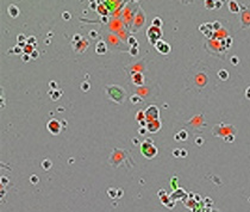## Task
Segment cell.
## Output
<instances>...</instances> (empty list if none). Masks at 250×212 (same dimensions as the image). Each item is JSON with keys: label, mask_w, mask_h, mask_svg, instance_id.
Segmentation results:
<instances>
[{"label": "cell", "mask_w": 250, "mask_h": 212, "mask_svg": "<svg viewBox=\"0 0 250 212\" xmlns=\"http://www.w3.org/2000/svg\"><path fill=\"white\" fill-rule=\"evenodd\" d=\"M132 143H133V144H139V146H141V143H139V141H138L137 138H132Z\"/></svg>", "instance_id": "681fc988"}, {"label": "cell", "mask_w": 250, "mask_h": 212, "mask_svg": "<svg viewBox=\"0 0 250 212\" xmlns=\"http://www.w3.org/2000/svg\"><path fill=\"white\" fill-rule=\"evenodd\" d=\"M144 114H145V120L147 122H151V120H156L160 117V110L156 105H149L148 107L144 110Z\"/></svg>", "instance_id": "8992f818"}, {"label": "cell", "mask_w": 250, "mask_h": 212, "mask_svg": "<svg viewBox=\"0 0 250 212\" xmlns=\"http://www.w3.org/2000/svg\"><path fill=\"white\" fill-rule=\"evenodd\" d=\"M161 37H162V31H161L160 28L150 25L147 29V38H148L149 43H151L153 45H155L156 42L161 40Z\"/></svg>", "instance_id": "277c9868"}, {"label": "cell", "mask_w": 250, "mask_h": 212, "mask_svg": "<svg viewBox=\"0 0 250 212\" xmlns=\"http://www.w3.org/2000/svg\"><path fill=\"white\" fill-rule=\"evenodd\" d=\"M179 136H180V139H182V141L187 139V132H186L185 130H182V131L179 132Z\"/></svg>", "instance_id": "8d00e7d4"}, {"label": "cell", "mask_w": 250, "mask_h": 212, "mask_svg": "<svg viewBox=\"0 0 250 212\" xmlns=\"http://www.w3.org/2000/svg\"><path fill=\"white\" fill-rule=\"evenodd\" d=\"M132 83L137 87H142L144 85V75L141 72H136L132 74Z\"/></svg>", "instance_id": "30bf717a"}, {"label": "cell", "mask_w": 250, "mask_h": 212, "mask_svg": "<svg viewBox=\"0 0 250 212\" xmlns=\"http://www.w3.org/2000/svg\"><path fill=\"white\" fill-rule=\"evenodd\" d=\"M128 43H129L131 47H133V48H138V42L136 41L135 37H129V38H128Z\"/></svg>", "instance_id": "83f0119b"}, {"label": "cell", "mask_w": 250, "mask_h": 212, "mask_svg": "<svg viewBox=\"0 0 250 212\" xmlns=\"http://www.w3.org/2000/svg\"><path fill=\"white\" fill-rule=\"evenodd\" d=\"M144 119H145L144 110H139V111L136 113V120H137V122H141V120H144Z\"/></svg>", "instance_id": "cb8c5ba5"}, {"label": "cell", "mask_w": 250, "mask_h": 212, "mask_svg": "<svg viewBox=\"0 0 250 212\" xmlns=\"http://www.w3.org/2000/svg\"><path fill=\"white\" fill-rule=\"evenodd\" d=\"M154 47H155V49L160 52V54H162V55H167V54H169V52H170V45L166 41H163V40L157 41Z\"/></svg>", "instance_id": "ba28073f"}, {"label": "cell", "mask_w": 250, "mask_h": 212, "mask_svg": "<svg viewBox=\"0 0 250 212\" xmlns=\"http://www.w3.org/2000/svg\"><path fill=\"white\" fill-rule=\"evenodd\" d=\"M201 142H203V139H201V138H198V139H196V143H198V144H200Z\"/></svg>", "instance_id": "f5cc1de1"}, {"label": "cell", "mask_w": 250, "mask_h": 212, "mask_svg": "<svg viewBox=\"0 0 250 212\" xmlns=\"http://www.w3.org/2000/svg\"><path fill=\"white\" fill-rule=\"evenodd\" d=\"M147 128H144V126H141L139 129H138V134L139 135H144V134H147Z\"/></svg>", "instance_id": "60d3db41"}, {"label": "cell", "mask_w": 250, "mask_h": 212, "mask_svg": "<svg viewBox=\"0 0 250 212\" xmlns=\"http://www.w3.org/2000/svg\"><path fill=\"white\" fill-rule=\"evenodd\" d=\"M130 101L133 104V105H136V104H139V102H142L143 101V99L138 95V94H132L131 97H130Z\"/></svg>", "instance_id": "d6986e66"}, {"label": "cell", "mask_w": 250, "mask_h": 212, "mask_svg": "<svg viewBox=\"0 0 250 212\" xmlns=\"http://www.w3.org/2000/svg\"><path fill=\"white\" fill-rule=\"evenodd\" d=\"M88 45H89V41H87V40H82L81 42L73 44V48H74V50H75L76 52H85V51H86V49L88 48Z\"/></svg>", "instance_id": "8fae6325"}, {"label": "cell", "mask_w": 250, "mask_h": 212, "mask_svg": "<svg viewBox=\"0 0 250 212\" xmlns=\"http://www.w3.org/2000/svg\"><path fill=\"white\" fill-rule=\"evenodd\" d=\"M11 52H13V54H16V55H18V54H23V49L20 48V47H18V45H14L13 48H11L10 49V51H8V54H11Z\"/></svg>", "instance_id": "7402d4cb"}, {"label": "cell", "mask_w": 250, "mask_h": 212, "mask_svg": "<svg viewBox=\"0 0 250 212\" xmlns=\"http://www.w3.org/2000/svg\"><path fill=\"white\" fill-rule=\"evenodd\" d=\"M229 10L232 13H238L239 12V5L237 1H229Z\"/></svg>", "instance_id": "2e32d148"}, {"label": "cell", "mask_w": 250, "mask_h": 212, "mask_svg": "<svg viewBox=\"0 0 250 212\" xmlns=\"http://www.w3.org/2000/svg\"><path fill=\"white\" fill-rule=\"evenodd\" d=\"M162 19L160 18V17H155V18L153 19V22H151V25L153 26H156V28H160L161 29V26H162Z\"/></svg>", "instance_id": "ffe728a7"}, {"label": "cell", "mask_w": 250, "mask_h": 212, "mask_svg": "<svg viewBox=\"0 0 250 212\" xmlns=\"http://www.w3.org/2000/svg\"><path fill=\"white\" fill-rule=\"evenodd\" d=\"M218 76H219V79H222V80H227L229 73L226 72L225 69H222V70H219V72H218Z\"/></svg>", "instance_id": "484cf974"}, {"label": "cell", "mask_w": 250, "mask_h": 212, "mask_svg": "<svg viewBox=\"0 0 250 212\" xmlns=\"http://www.w3.org/2000/svg\"><path fill=\"white\" fill-rule=\"evenodd\" d=\"M130 157V153L123 149H114L111 154V157L109 160V163L112 167H119L121 162H126Z\"/></svg>", "instance_id": "7a4b0ae2"}, {"label": "cell", "mask_w": 250, "mask_h": 212, "mask_svg": "<svg viewBox=\"0 0 250 212\" xmlns=\"http://www.w3.org/2000/svg\"><path fill=\"white\" fill-rule=\"evenodd\" d=\"M89 37H91V38H93V40H94V38H97V37H98V32H97L95 30L89 31Z\"/></svg>", "instance_id": "74e56055"}, {"label": "cell", "mask_w": 250, "mask_h": 212, "mask_svg": "<svg viewBox=\"0 0 250 212\" xmlns=\"http://www.w3.org/2000/svg\"><path fill=\"white\" fill-rule=\"evenodd\" d=\"M105 91L111 100H113L114 102H118V104H123L125 98H126V92L124 91V88L120 86H117V85L106 86Z\"/></svg>", "instance_id": "6da1fadb"}, {"label": "cell", "mask_w": 250, "mask_h": 212, "mask_svg": "<svg viewBox=\"0 0 250 212\" xmlns=\"http://www.w3.org/2000/svg\"><path fill=\"white\" fill-rule=\"evenodd\" d=\"M47 129L51 135L57 136L62 130V123L59 122L57 119H50L47 124Z\"/></svg>", "instance_id": "52a82bcc"}, {"label": "cell", "mask_w": 250, "mask_h": 212, "mask_svg": "<svg viewBox=\"0 0 250 212\" xmlns=\"http://www.w3.org/2000/svg\"><path fill=\"white\" fill-rule=\"evenodd\" d=\"M141 153L147 158H154L157 155V148L154 146L151 138H147L144 142L141 143Z\"/></svg>", "instance_id": "3957f363"}, {"label": "cell", "mask_w": 250, "mask_h": 212, "mask_svg": "<svg viewBox=\"0 0 250 212\" xmlns=\"http://www.w3.org/2000/svg\"><path fill=\"white\" fill-rule=\"evenodd\" d=\"M101 22H102L104 24L109 23V17H107V16H105V17H101Z\"/></svg>", "instance_id": "bcb514c9"}, {"label": "cell", "mask_w": 250, "mask_h": 212, "mask_svg": "<svg viewBox=\"0 0 250 212\" xmlns=\"http://www.w3.org/2000/svg\"><path fill=\"white\" fill-rule=\"evenodd\" d=\"M218 29H220V24L218 22H214L213 23V31L214 30H218Z\"/></svg>", "instance_id": "7bdbcfd3"}, {"label": "cell", "mask_w": 250, "mask_h": 212, "mask_svg": "<svg viewBox=\"0 0 250 212\" xmlns=\"http://www.w3.org/2000/svg\"><path fill=\"white\" fill-rule=\"evenodd\" d=\"M61 123H62V124H63V128H64V126H66V125H67V123H66V120H62V122H61Z\"/></svg>", "instance_id": "db71d44e"}, {"label": "cell", "mask_w": 250, "mask_h": 212, "mask_svg": "<svg viewBox=\"0 0 250 212\" xmlns=\"http://www.w3.org/2000/svg\"><path fill=\"white\" fill-rule=\"evenodd\" d=\"M241 22H242V28L243 29H246V28H250V10H245L242 14V18H241Z\"/></svg>", "instance_id": "7c38bea8"}, {"label": "cell", "mask_w": 250, "mask_h": 212, "mask_svg": "<svg viewBox=\"0 0 250 212\" xmlns=\"http://www.w3.org/2000/svg\"><path fill=\"white\" fill-rule=\"evenodd\" d=\"M139 123V125L141 126H144V128H147V120L144 119V120H141V122H138Z\"/></svg>", "instance_id": "7dc6e473"}, {"label": "cell", "mask_w": 250, "mask_h": 212, "mask_svg": "<svg viewBox=\"0 0 250 212\" xmlns=\"http://www.w3.org/2000/svg\"><path fill=\"white\" fill-rule=\"evenodd\" d=\"M49 95L51 97L52 100H57L62 95V91H59V90H56V91H49Z\"/></svg>", "instance_id": "e0dca14e"}, {"label": "cell", "mask_w": 250, "mask_h": 212, "mask_svg": "<svg viewBox=\"0 0 250 212\" xmlns=\"http://www.w3.org/2000/svg\"><path fill=\"white\" fill-rule=\"evenodd\" d=\"M62 18H63L64 20H69V19L71 18V14H70V12H68V11H64V12L62 13Z\"/></svg>", "instance_id": "836d02e7"}, {"label": "cell", "mask_w": 250, "mask_h": 212, "mask_svg": "<svg viewBox=\"0 0 250 212\" xmlns=\"http://www.w3.org/2000/svg\"><path fill=\"white\" fill-rule=\"evenodd\" d=\"M107 196L110 198H117V189L116 188H109L107 189Z\"/></svg>", "instance_id": "4316f807"}, {"label": "cell", "mask_w": 250, "mask_h": 212, "mask_svg": "<svg viewBox=\"0 0 250 212\" xmlns=\"http://www.w3.org/2000/svg\"><path fill=\"white\" fill-rule=\"evenodd\" d=\"M80 88L83 91V92H88L89 90H91V83H89V81H83V82H81V85H80Z\"/></svg>", "instance_id": "44dd1931"}, {"label": "cell", "mask_w": 250, "mask_h": 212, "mask_svg": "<svg viewBox=\"0 0 250 212\" xmlns=\"http://www.w3.org/2000/svg\"><path fill=\"white\" fill-rule=\"evenodd\" d=\"M205 7L207 10L216 8V1H212V0H206V1H205Z\"/></svg>", "instance_id": "d4e9b609"}, {"label": "cell", "mask_w": 250, "mask_h": 212, "mask_svg": "<svg viewBox=\"0 0 250 212\" xmlns=\"http://www.w3.org/2000/svg\"><path fill=\"white\" fill-rule=\"evenodd\" d=\"M49 87L51 88V91H56L57 88H59V86H57V82H56V81H54V80H51V81L49 82Z\"/></svg>", "instance_id": "4dcf8cb0"}, {"label": "cell", "mask_w": 250, "mask_h": 212, "mask_svg": "<svg viewBox=\"0 0 250 212\" xmlns=\"http://www.w3.org/2000/svg\"><path fill=\"white\" fill-rule=\"evenodd\" d=\"M38 56H40V52H38L37 50H35V51L32 52V54H31V59H32V60H37V59H38Z\"/></svg>", "instance_id": "f35d334b"}, {"label": "cell", "mask_w": 250, "mask_h": 212, "mask_svg": "<svg viewBox=\"0 0 250 212\" xmlns=\"http://www.w3.org/2000/svg\"><path fill=\"white\" fill-rule=\"evenodd\" d=\"M38 176L37 175H32L31 178H30V181H31V184H33V185H36V184H38Z\"/></svg>", "instance_id": "e575fe53"}, {"label": "cell", "mask_w": 250, "mask_h": 212, "mask_svg": "<svg viewBox=\"0 0 250 212\" xmlns=\"http://www.w3.org/2000/svg\"><path fill=\"white\" fill-rule=\"evenodd\" d=\"M222 7V1H216V8Z\"/></svg>", "instance_id": "f907efd6"}, {"label": "cell", "mask_w": 250, "mask_h": 212, "mask_svg": "<svg viewBox=\"0 0 250 212\" xmlns=\"http://www.w3.org/2000/svg\"><path fill=\"white\" fill-rule=\"evenodd\" d=\"M6 182H8V179L5 178V176H3V178H1V184H3V185H6Z\"/></svg>", "instance_id": "c3c4849f"}, {"label": "cell", "mask_w": 250, "mask_h": 212, "mask_svg": "<svg viewBox=\"0 0 250 212\" xmlns=\"http://www.w3.org/2000/svg\"><path fill=\"white\" fill-rule=\"evenodd\" d=\"M17 41H18V43H24V42L28 41V37L25 36V35H23V33H19L17 36Z\"/></svg>", "instance_id": "f1b7e54d"}, {"label": "cell", "mask_w": 250, "mask_h": 212, "mask_svg": "<svg viewBox=\"0 0 250 212\" xmlns=\"http://www.w3.org/2000/svg\"><path fill=\"white\" fill-rule=\"evenodd\" d=\"M36 50V48L33 47V45H30V44H26V47L23 49V51H24V54H28V55H31L32 52Z\"/></svg>", "instance_id": "603a6c76"}, {"label": "cell", "mask_w": 250, "mask_h": 212, "mask_svg": "<svg viewBox=\"0 0 250 212\" xmlns=\"http://www.w3.org/2000/svg\"><path fill=\"white\" fill-rule=\"evenodd\" d=\"M186 155H187V151H186V150H181V156L185 157Z\"/></svg>", "instance_id": "816d5d0a"}, {"label": "cell", "mask_w": 250, "mask_h": 212, "mask_svg": "<svg viewBox=\"0 0 250 212\" xmlns=\"http://www.w3.org/2000/svg\"><path fill=\"white\" fill-rule=\"evenodd\" d=\"M173 155L176 156V157H177V156H181V150H179V149L174 150V151H173Z\"/></svg>", "instance_id": "f6af8a7d"}, {"label": "cell", "mask_w": 250, "mask_h": 212, "mask_svg": "<svg viewBox=\"0 0 250 212\" xmlns=\"http://www.w3.org/2000/svg\"><path fill=\"white\" fill-rule=\"evenodd\" d=\"M26 43H28V44H30V45H35V44H37V43H36V37H35V36H29V37H28V41H26Z\"/></svg>", "instance_id": "1f68e13d"}, {"label": "cell", "mask_w": 250, "mask_h": 212, "mask_svg": "<svg viewBox=\"0 0 250 212\" xmlns=\"http://www.w3.org/2000/svg\"><path fill=\"white\" fill-rule=\"evenodd\" d=\"M41 166H42V168H43L44 170H49V169L51 168V166H52V162H51L50 160H48V158H45V160L42 161Z\"/></svg>", "instance_id": "ac0fdd59"}, {"label": "cell", "mask_w": 250, "mask_h": 212, "mask_svg": "<svg viewBox=\"0 0 250 212\" xmlns=\"http://www.w3.org/2000/svg\"><path fill=\"white\" fill-rule=\"evenodd\" d=\"M130 55L131 56H136L137 54H138V48H133V47H131V49H130Z\"/></svg>", "instance_id": "d590c367"}, {"label": "cell", "mask_w": 250, "mask_h": 212, "mask_svg": "<svg viewBox=\"0 0 250 212\" xmlns=\"http://www.w3.org/2000/svg\"><path fill=\"white\" fill-rule=\"evenodd\" d=\"M82 40H83V38H82V36H81V35H79V33H75L74 36H73V40H71V41H73V44H75V43H79V42H81Z\"/></svg>", "instance_id": "f546056e"}, {"label": "cell", "mask_w": 250, "mask_h": 212, "mask_svg": "<svg viewBox=\"0 0 250 212\" xmlns=\"http://www.w3.org/2000/svg\"><path fill=\"white\" fill-rule=\"evenodd\" d=\"M238 62H239V61H238V57H237V56H232V57H231V63L234 64V66L238 64Z\"/></svg>", "instance_id": "ab89813d"}, {"label": "cell", "mask_w": 250, "mask_h": 212, "mask_svg": "<svg viewBox=\"0 0 250 212\" xmlns=\"http://www.w3.org/2000/svg\"><path fill=\"white\" fill-rule=\"evenodd\" d=\"M160 129H161V122H160V119L151 120V122H147V130H148L149 132L155 134V132H157Z\"/></svg>", "instance_id": "9c48e42d"}, {"label": "cell", "mask_w": 250, "mask_h": 212, "mask_svg": "<svg viewBox=\"0 0 250 212\" xmlns=\"http://www.w3.org/2000/svg\"><path fill=\"white\" fill-rule=\"evenodd\" d=\"M97 11H98V13H100V16L101 17H105V16H109V8L106 7V5L104 4V3H100L99 5H98V8H97Z\"/></svg>", "instance_id": "9a60e30c"}, {"label": "cell", "mask_w": 250, "mask_h": 212, "mask_svg": "<svg viewBox=\"0 0 250 212\" xmlns=\"http://www.w3.org/2000/svg\"><path fill=\"white\" fill-rule=\"evenodd\" d=\"M22 60H23V62H25V63H28L30 60H32L31 59V55H28V54H22Z\"/></svg>", "instance_id": "d6a6232c"}, {"label": "cell", "mask_w": 250, "mask_h": 212, "mask_svg": "<svg viewBox=\"0 0 250 212\" xmlns=\"http://www.w3.org/2000/svg\"><path fill=\"white\" fill-rule=\"evenodd\" d=\"M245 98L250 100V86H249V87L246 88V90H245Z\"/></svg>", "instance_id": "ee69618b"}, {"label": "cell", "mask_w": 250, "mask_h": 212, "mask_svg": "<svg viewBox=\"0 0 250 212\" xmlns=\"http://www.w3.org/2000/svg\"><path fill=\"white\" fill-rule=\"evenodd\" d=\"M107 45H106V43L104 42V41H99L98 43H97V45H95V52L98 55H105L106 52H107Z\"/></svg>", "instance_id": "4fadbf2b"}, {"label": "cell", "mask_w": 250, "mask_h": 212, "mask_svg": "<svg viewBox=\"0 0 250 212\" xmlns=\"http://www.w3.org/2000/svg\"><path fill=\"white\" fill-rule=\"evenodd\" d=\"M144 22H145V13L142 8H139L137 14H136V17H135V19H133L131 32H137L143 25H144Z\"/></svg>", "instance_id": "5b68a950"}, {"label": "cell", "mask_w": 250, "mask_h": 212, "mask_svg": "<svg viewBox=\"0 0 250 212\" xmlns=\"http://www.w3.org/2000/svg\"><path fill=\"white\" fill-rule=\"evenodd\" d=\"M234 139H235L234 135H229V136H226V137H225V141H226V142H232Z\"/></svg>", "instance_id": "b9f144b4"}, {"label": "cell", "mask_w": 250, "mask_h": 212, "mask_svg": "<svg viewBox=\"0 0 250 212\" xmlns=\"http://www.w3.org/2000/svg\"><path fill=\"white\" fill-rule=\"evenodd\" d=\"M7 13L11 18H17L18 16H19V8H18L17 5L14 4H11L8 7H7Z\"/></svg>", "instance_id": "5bb4252c"}]
</instances>
